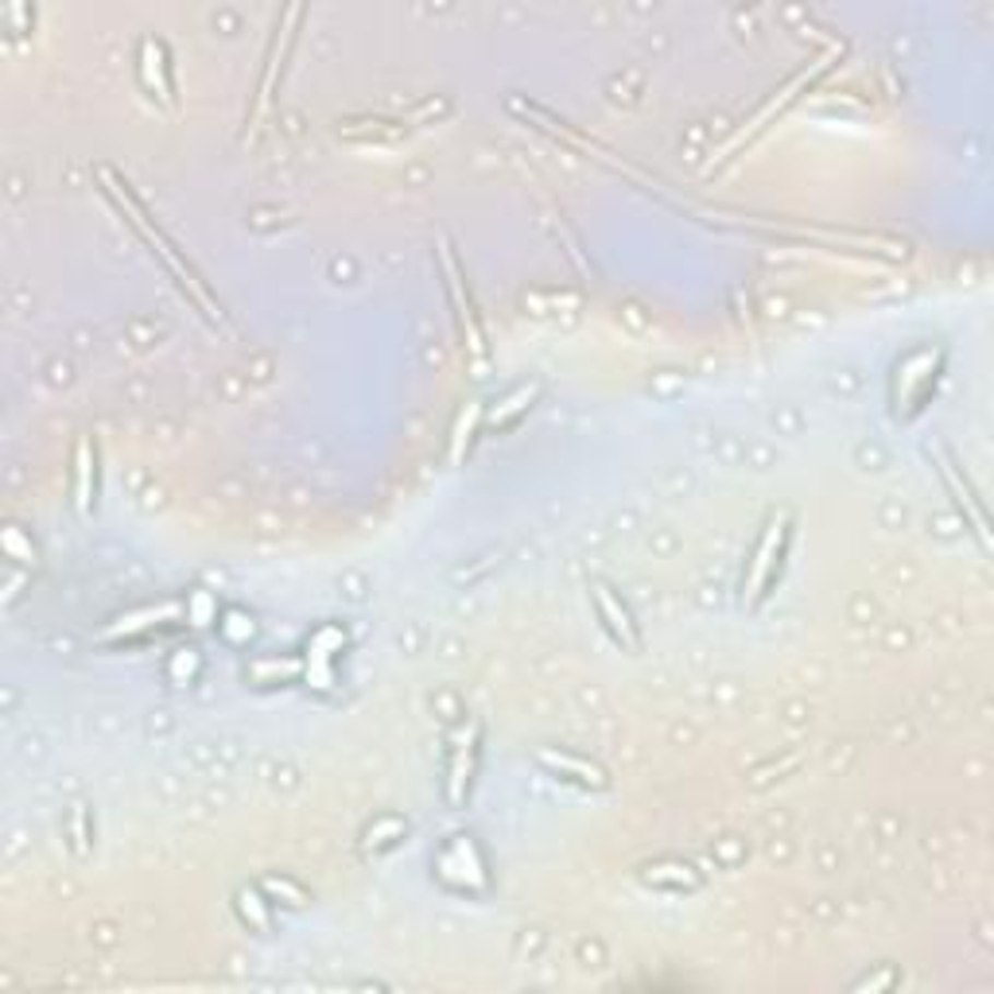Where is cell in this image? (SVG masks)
Wrapping results in <instances>:
<instances>
[{
	"mask_svg": "<svg viewBox=\"0 0 994 994\" xmlns=\"http://www.w3.org/2000/svg\"><path fill=\"white\" fill-rule=\"evenodd\" d=\"M789 544H793V517L781 513L766 524L758 548H754V556H750V567H746V576H742V591H754L750 606H761V602L773 594L777 579L785 571Z\"/></svg>",
	"mask_w": 994,
	"mask_h": 994,
	"instance_id": "1",
	"label": "cell"
},
{
	"mask_svg": "<svg viewBox=\"0 0 994 994\" xmlns=\"http://www.w3.org/2000/svg\"><path fill=\"white\" fill-rule=\"evenodd\" d=\"M594 606H599V618H602V626H606V634L618 641V646H626V649H641V634H637V622H634V614H629V606L626 602L614 594V587H606V583H594Z\"/></svg>",
	"mask_w": 994,
	"mask_h": 994,
	"instance_id": "2",
	"label": "cell"
},
{
	"mask_svg": "<svg viewBox=\"0 0 994 994\" xmlns=\"http://www.w3.org/2000/svg\"><path fill=\"white\" fill-rule=\"evenodd\" d=\"M474 758H478V723H471V734L459 742L451 761V777H447V804L451 808H463L466 796H471V781H474Z\"/></svg>",
	"mask_w": 994,
	"mask_h": 994,
	"instance_id": "3",
	"label": "cell"
},
{
	"mask_svg": "<svg viewBox=\"0 0 994 994\" xmlns=\"http://www.w3.org/2000/svg\"><path fill=\"white\" fill-rule=\"evenodd\" d=\"M140 74H144V86H149L159 102L175 105L171 67H167V51L159 39H144V44H140Z\"/></svg>",
	"mask_w": 994,
	"mask_h": 994,
	"instance_id": "4",
	"label": "cell"
},
{
	"mask_svg": "<svg viewBox=\"0 0 994 994\" xmlns=\"http://www.w3.org/2000/svg\"><path fill=\"white\" fill-rule=\"evenodd\" d=\"M944 478H948V486L956 489V506L963 509V513L971 517V532L979 536V544L986 548V513H983V501L975 497V489H971V482L968 478H960V463L951 459L948 451H944Z\"/></svg>",
	"mask_w": 994,
	"mask_h": 994,
	"instance_id": "5",
	"label": "cell"
},
{
	"mask_svg": "<svg viewBox=\"0 0 994 994\" xmlns=\"http://www.w3.org/2000/svg\"><path fill=\"white\" fill-rule=\"evenodd\" d=\"M536 761L548 766L552 773H559L564 781H576V785H583V789H606V773H602L599 766H591V761H579V758H571V754H552V750H541Z\"/></svg>",
	"mask_w": 994,
	"mask_h": 994,
	"instance_id": "6",
	"label": "cell"
},
{
	"mask_svg": "<svg viewBox=\"0 0 994 994\" xmlns=\"http://www.w3.org/2000/svg\"><path fill=\"white\" fill-rule=\"evenodd\" d=\"M816 70H824V67H816ZM816 70H812V74H816ZM812 74H801V79H793V82H789V86H785V90H781V94H777V97H773V102H769V105H766V109H761V114H758V117H754V121H750V125H746V129H742V132H738V137H734V140H731V144H726V149H723V159H731V156H734V152H738V149H742V144H746V140H750V137H758V132H761V129H766V125H769V117H773V114H781V109H785V105H789V102H793V94H796V90H801V86H804V82H808V79H812Z\"/></svg>",
	"mask_w": 994,
	"mask_h": 994,
	"instance_id": "7",
	"label": "cell"
},
{
	"mask_svg": "<svg viewBox=\"0 0 994 994\" xmlns=\"http://www.w3.org/2000/svg\"><path fill=\"white\" fill-rule=\"evenodd\" d=\"M90 454H94V447H90V439H82L79 443V509L82 513H94L97 509V459L90 463Z\"/></svg>",
	"mask_w": 994,
	"mask_h": 994,
	"instance_id": "8",
	"label": "cell"
},
{
	"mask_svg": "<svg viewBox=\"0 0 994 994\" xmlns=\"http://www.w3.org/2000/svg\"><path fill=\"white\" fill-rule=\"evenodd\" d=\"M159 618H179V602H164V606H149V611L129 614V618H121L117 626L105 629L102 637H129V634H137V629H144V626H152V622H159Z\"/></svg>",
	"mask_w": 994,
	"mask_h": 994,
	"instance_id": "9",
	"label": "cell"
},
{
	"mask_svg": "<svg viewBox=\"0 0 994 994\" xmlns=\"http://www.w3.org/2000/svg\"><path fill=\"white\" fill-rule=\"evenodd\" d=\"M536 397H541V384H524V389H517V393L506 397V401H501V409L489 416V428H497V431L509 428L517 416H524V412L532 409V401H536Z\"/></svg>",
	"mask_w": 994,
	"mask_h": 994,
	"instance_id": "10",
	"label": "cell"
}]
</instances>
